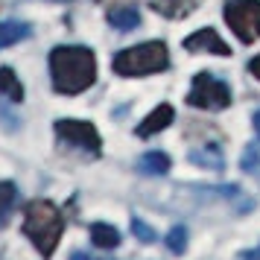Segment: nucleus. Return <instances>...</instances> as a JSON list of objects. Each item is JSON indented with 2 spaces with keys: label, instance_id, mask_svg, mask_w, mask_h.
Segmentation results:
<instances>
[{
  "label": "nucleus",
  "instance_id": "20e7f679",
  "mask_svg": "<svg viewBox=\"0 0 260 260\" xmlns=\"http://www.w3.org/2000/svg\"><path fill=\"white\" fill-rule=\"evenodd\" d=\"M222 15L243 44L260 38V0H225Z\"/></svg>",
  "mask_w": 260,
  "mask_h": 260
},
{
  "label": "nucleus",
  "instance_id": "423d86ee",
  "mask_svg": "<svg viewBox=\"0 0 260 260\" xmlns=\"http://www.w3.org/2000/svg\"><path fill=\"white\" fill-rule=\"evenodd\" d=\"M56 138L61 143L73 146V149H79V152L91 155V158H100V152H103L100 132L85 120H68V117L56 120Z\"/></svg>",
  "mask_w": 260,
  "mask_h": 260
},
{
  "label": "nucleus",
  "instance_id": "4be33fe9",
  "mask_svg": "<svg viewBox=\"0 0 260 260\" xmlns=\"http://www.w3.org/2000/svg\"><path fill=\"white\" fill-rule=\"evenodd\" d=\"M71 260H88V257H85V254H79V251H76V254H73Z\"/></svg>",
  "mask_w": 260,
  "mask_h": 260
},
{
  "label": "nucleus",
  "instance_id": "a211bd4d",
  "mask_svg": "<svg viewBox=\"0 0 260 260\" xmlns=\"http://www.w3.org/2000/svg\"><path fill=\"white\" fill-rule=\"evenodd\" d=\"M132 234L138 237V240H143V243H155V240H158V234H155L143 219H132Z\"/></svg>",
  "mask_w": 260,
  "mask_h": 260
},
{
  "label": "nucleus",
  "instance_id": "aec40b11",
  "mask_svg": "<svg viewBox=\"0 0 260 260\" xmlns=\"http://www.w3.org/2000/svg\"><path fill=\"white\" fill-rule=\"evenodd\" d=\"M248 73H251L254 79H260V53H257L251 61H248Z\"/></svg>",
  "mask_w": 260,
  "mask_h": 260
},
{
  "label": "nucleus",
  "instance_id": "dca6fc26",
  "mask_svg": "<svg viewBox=\"0 0 260 260\" xmlns=\"http://www.w3.org/2000/svg\"><path fill=\"white\" fill-rule=\"evenodd\" d=\"M15 199H18V190H15L12 181H0V225L9 222V213L15 208Z\"/></svg>",
  "mask_w": 260,
  "mask_h": 260
},
{
  "label": "nucleus",
  "instance_id": "ddd939ff",
  "mask_svg": "<svg viewBox=\"0 0 260 260\" xmlns=\"http://www.w3.org/2000/svg\"><path fill=\"white\" fill-rule=\"evenodd\" d=\"M138 170L143 176H167L170 173V158L164 152H146V155H141Z\"/></svg>",
  "mask_w": 260,
  "mask_h": 260
},
{
  "label": "nucleus",
  "instance_id": "9b49d317",
  "mask_svg": "<svg viewBox=\"0 0 260 260\" xmlns=\"http://www.w3.org/2000/svg\"><path fill=\"white\" fill-rule=\"evenodd\" d=\"M193 164L205 167V170H213V173H219L225 167V158L222 152H219V146H202V149H193V152L187 155Z\"/></svg>",
  "mask_w": 260,
  "mask_h": 260
},
{
  "label": "nucleus",
  "instance_id": "f3484780",
  "mask_svg": "<svg viewBox=\"0 0 260 260\" xmlns=\"http://www.w3.org/2000/svg\"><path fill=\"white\" fill-rule=\"evenodd\" d=\"M167 246H170V251H173V254H181V251L187 248V231H184L181 225H176V228L167 234Z\"/></svg>",
  "mask_w": 260,
  "mask_h": 260
},
{
  "label": "nucleus",
  "instance_id": "f03ea898",
  "mask_svg": "<svg viewBox=\"0 0 260 260\" xmlns=\"http://www.w3.org/2000/svg\"><path fill=\"white\" fill-rule=\"evenodd\" d=\"M61 231H64V216L61 211L53 205V202H44V199H36L26 205L24 211V234L32 240V246L50 257L56 246L61 240Z\"/></svg>",
  "mask_w": 260,
  "mask_h": 260
},
{
  "label": "nucleus",
  "instance_id": "39448f33",
  "mask_svg": "<svg viewBox=\"0 0 260 260\" xmlns=\"http://www.w3.org/2000/svg\"><path fill=\"white\" fill-rule=\"evenodd\" d=\"M187 103L193 108H205V111H222L231 106V88L213 73H196Z\"/></svg>",
  "mask_w": 260,
  "mask_h": 260
},
{
  "label": "nucleus",
  "instance_id": "9d476101",
  "mask_svg": "<svg viewBox=\"0 0 260 260\" xmlns=\"http://www.w3.org/2000/svg\"><path fill=\"white\" fill-rule=\"evenodd\" d=\"M108 24L120 29V32H132L135 26L141 24V12H138V6H114V9H108Z\"/></svg>",
  "mask_w": 260,
  "mask_h": 260
},
{
  "label": "nucleus",
  "instance_id": "6e6552de",
  "mask_svg": "<svg viewBox=\"0 0 260 260\" xmlns=\"http://www.w3.org/2000/svg\"><path fill=\"white\" fill-rule=\"evenodd\" d=\"M170 123H173V106H167L164 103V106L155 108L152 114L143 117V123L138 126V135H141V138H152V135H158L161 129H167Z\"/></svg>",
  "mask_w": 260,
  "mask_h": 260
},
{
  "label": "nucleus",
  "instance_id": "7ed1b4c3",
  "mask_svg": "<svg viewBox=\"0 0 260 260\" xmlns=\"http://www.w3.org/2000/svg\"><path fill=\"white\" fill-rule=\"evenodd\" d=\"M167 64H170V53L164 41H146L138 47H126L111 61L117 76H146V73L164 71Z\"/></svg>",
  "mask_w": 260,
  "mask_h": 260
},
{
  "label": "nucleus",
  "instance_id": "2eb2a0df",
  "mask_svg": "<svg viewBox=\"0 0 260 260\" xmlns=\"http://www.w3.org/2000/svg\"><path fill=\"white\" fill-rule=\"evenodd\" d=\"M91 240L100 248H117L120 234H117V228H111L106 222H96V225H91Z\"/></svg>",
  "mask_w": 260,
  "mask_h": 260
},
{
  "label": "nucleus",
  "instance_id": "6ab92c4d",
  "mask_svg": "<svg viewBox=\"0 0 260 260\" xmlns=\"http://www.w3.org/2000/svg\"><path fill=\"white\" fill-rule=\"evenodd\" d=\"M243 170L246 173H260V149L257 146H248L243 152Z\"/></svg>",
  "mask_w": 260,
  "mask_h": 260
},
{
  "label": "nucleus",
  "instance_id": "0eeeda50",
  "mask_svg": "<svg viewBox=\"0 0 260 260\" xmlns=\"http://www.w3.org/2000/svg\"><path fill=\"white\" fill-rule=\"evenodd\" d=\"M184 50L190 53H213V56H231V50L225 44L219 32L216 29H199V32H193L190 38H184Z\"/></svg>",
  "mask_w": 260,
  "mask_h": 260
},
{
  "label": "nucleus",
  "instance_id": "f257e3e1",
  "mask_svg": "<svg viewBox=\"0 0 260 260\" xmlns=\"http://www.w3.org/2000/svg\"><path fill=\"white\" fill-rule=\"evenodd\" d=\"M50 76L59 94H82L96 79V59L88 47H56L50 53Z\"/></svg>",
  "mask_w": 260,
  "mask_h": 260
},
{
  "label": "nucleus",
  "instance_id": "f8f14e48",
  "mask_svg": "<svg viewBox=\"0 0 260 260\" xmlns=\"http://www.w3.org/2000/svg\"><path fill=\"white\" fill-rule=\"evenodd\" d=\"M32 36V26L29 24H18V21H3L0 24V50L3 47H12L18 41Z\"/></svg>",
  "mask_w": 260,
  "mask_h": 260
},
{
  "label": "nucleus",
  "instance_id": "1a4fd4ad",
  "mask_svg": "<svg viewBox=\"0 0 260 260\" xmlns=\"http://www.w3.org/2000/svg\"><path fill=\"white\" fill-rule=\"evenodd\" d=\"M149 6H152L158 15L178 21V18H187V15L196 12L199 0H149Z\"/></svg>",
  "mask_w": 260,
  "mask_h": 260
},
{
  "label": "nucleus",
  "instance_id": "412c9836",
  "mask_svg": "<svg viewBox=\"0 0 260 260\" xmlns=\"http://www.w3.org/2000/svg\"><path fill=\"white\" fill-rule=\"evenodd\" d=\"M251 123H254V132H257V138H260V111L254 114V120H251Z\"/></svg>",
  "mask_w": 260,
  "mask_h": 260
},
{
  "label": "nucleus",
  "instance_id": "4468645a",
  "mask_svg": "<svg viewBox=\"0 0 260 260\" xmlns=\"http://www.w3.org/2000/svg\"><path fill=\"white\" fill-rule=\"evenodd\" d=\"M0 94L6 96V100H12V103L24 100V85L15 76L12 68H0Z\"/></svg>",
  "mask_w": 260,
  "mask_h": 260
}]
</instances>
